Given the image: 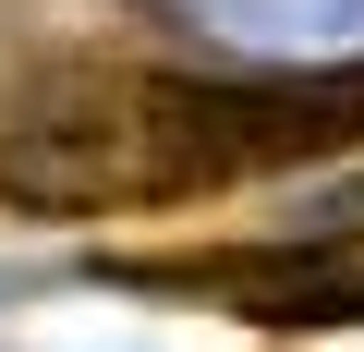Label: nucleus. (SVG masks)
Segmentation results:
<instances>
[{"instance_id":"nucleus-3","label":"nucleus","mask_w":364,"mask_h":352,"mask_svg":"<svg viewBox=\"0 0 364 352\" xmlns=\"http://www.w3.org/2000/svg\"><path fill=\"white\" fill-rule=\"evenodd\" d=\"M109 292H207L243 328H364V219L340 231H267V243H195V255H97Z\"/></svg>"},{"instance_id":"nucleus-2","label":"nucleus","mask_w":364,"mask_h":352,"mask_svg":"<svg viewBox=\"0 0 364 352\" xmlns=\"http://www.w3.org/2000/svg\"><path fill=\"white\" fill-rule=\"evenodd\" d=\"M158 122L182 158V195L316 170L364 146V61L340 73H158Z\"/></svg>"},{"instance_id":"nucleus-1","label":"nucleus","mask_w":364,"mask_h":352,"mask_svg":"<svg viewBox=\"0 0 364 352\" xmlns=\"http://www.w3.org/2000/svg\"><path fill=\"white\" fill-rule=\"evenodd\" d=\"M0 207L13 219H109V207H182V158L158 122V73L134 61H61L0 122Z\"/></svg>"}]
</instances>
